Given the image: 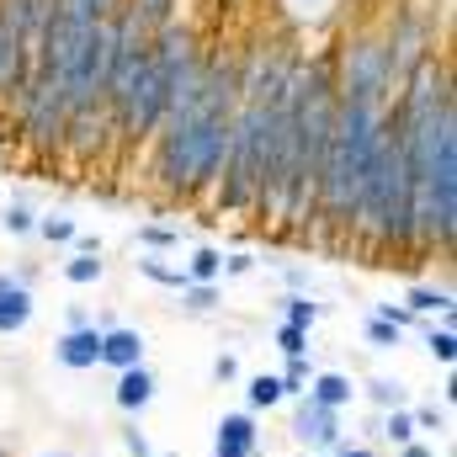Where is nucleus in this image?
Here are the masks:
<instances>
[{
    "mask_svg": "<svg viewBox=\"0 0 457 457\" xmlns=\"http://www.w3.org/2000/svg\"><path fill=\"white\" fill-rule=\"evenodd\" d=\"M239 107V59L234 54H203L197 70L181 80L165 128L154 133V181L176 197L192 203L213 192L228 154V128Z\"/></svg>",
    "mask_w": 457,
    "mask_h": 457,
    "instance_id": "f257e3e1",
    "label": "nucleus"
},
{
    "mask_svg": "<svg viewBox=\"0 0 457 457\" xmlns=\"http://www.w3.org/2000/svg\"><path fill=\"white\" fill-rule=\"evenodd\" d=\"M388 133V102H361V96H336L330 117V144H325V165H320V192H314V219L325 245L345 250L351 234V208L361 197V181L378 160V144Z\"/></svg>",
    "mask_w": 457,
    "mask_h": 457,
    "instance_id": "f03ea898",
    "label": "nucleus"
},
{
    "mask_svg": "<svg viewBox=\"0 0 457 457\" xmlns=\"http://www.w3.org/2000/svg\"><path fill=\"white\" fill-rule=\"evenodd\" d=\"M203 48H197V32L192 27H176L165 21L149 43V59L138 70V86H133V102H128V117H122V133L117 144H138V138H154L170 117V102L181 91V80L197 70Z\"/></svg>",
    "mask_w": 457,
    "mask_h": 457,
    "instance_id": "7ed1b4c3",
    "label": "nucleus"
},
{
    "mask_svg": "<svg viewBox=\"0 0 457 457\" xmlns=\"http://www.w3.org/2000/svg\"><path fill=\"white\" fill-rule=\"evenodd\" d=\"M293 442L314 447L320 457L336 453V442H345L341 410H325V404H314L309 394H303V399H293Z\"/></svg>",
    "mask_w": 457,
    "mask_h": 457,
    "instance_id": "20e7f679",
    "label": "nucleus"
},
{
    "mask_svg": "<svg viewBox=\"0 0 457 457\" xmlns=\"http://www.w3.org/2000/svg\"><path fill=\"white\" fill-rule=\"evenodd\" d=\"M261 453V426L250 410H234L213 426V457H255Z\"/></svg>",
    "mask_w": 457,
    "mask_h": 457,
    "instance_id": "39448f33",
    "label": "nucleus"
},
{
    "mask_svg": "<svg viewBox=\"0 0 457 457\" xmlns=\"http://www.w3.org/2000/svg\"><path fill=\"white\" fill-rule=\"evenodd\" d=\"M54 361L70 367V372H91V367H102V330H96V325L64 330V336L54 341Z\"/></svg>",
    "mask_w": 457,
    "mask_h": 457,
    "instance_id": "423d86ee",
    "label": "nucleus"
},
{
    "mask_svg": "<svg viewBox=\"0 0 457 457\" xmlns=\"http://www.w3.org/2000/svg\"><path fill=\"white\" fill-rule=\"evenodd\" d=\"M144 330H133V325H107L102 330V367H112V372H128V367H144Z\"/></svg>",
    "mask_w": 457,
    "mask_h": 457,
    "instance_id": "0eeeda50",
    "label": "nucleus"
},
{
    "mask_svg": "<svg viewBox=\"0 0 457 457\" xmlns=\"http://www.w3.org/2000/svg\"><path fill=\"white\" fill-rule=\"evenodd\" d=\"M154 372L149 367H128V372H117V388H112V399H117V410L122 415H144L149 404H154Z\"/></svg>",
    "mask_w": 457,
    "mask_h": 457,
    "instance_id": "6e6552de",
    "label": "nucleus"
},
{
    "mask_svg": "<svg viewBox=\"0 0 457 457\" xmlns=\"http://www.w3.org/2000/svg\"><path fill=\"white\" fill-rule=\"evenodd\" d=\"M309 399L325 404V410H351L361 394H356L351 372H314V378H309Z\"/></svg>",
    "mask_w": 457,
    "mask_h": 457,
    "instance_id": "1a4fd4ad",
    "label": "nucleus"
},
{
    "mask_svg": "<svg viewBox=\"0 0 457 457\" xmlns=\"http://www.w3.org/2000/svg\"><path fill=\"white\" fill-rule=\"evenodd\" d=\"M453 303H457L453 287H431V282H415V287L404 293V309H410L415 320H436V314L453 320Z\"/></svg>",
    "mask_w": 457,
    "mask_h": 457,
    "instance_id": "9d476101",
    "label": "nucleus"
},
{
    "mask_svg": "<svg viewBox=\"0 0 457 457\" xmlns=\"http://www.w3.org/2000/svg\"><path fill=\"white\" fill-rule=\"evenodd\" d=\"M133 266H138V277H144V282L170 287V293H181V287L192 282V277H187V266H170V261H165V255H154V250H149V255H138Z\"/></svg>",
    "mask_w": 457,
    "mask_h": 457,
    "instance_id": "9b49d317",
    "label": "nucleus"
},
{
    "mask_svg": "<svg viewBox=\"0 0 457 457\" xmlns=\"http://www.w3.org/2000/svg\"><path fill=\"white\" fill-rule=\"evenodd\" d=\"M32 325V287H16L0 298V336H21Z\"/></svg>",
    "mask_w": 457,
    "mask_h": 457,
    "instance_id": "f8f14e48",
    "label": "nucleus"
},
{
    "mask_svg": "<svg viewBox=\"0 0 457 457\" xmlns=\"http://www.w3.org/2000/svg\"><path fill=\"white\" fill-rule=\"evenodd\" d=\"M112 11H117V0H54V16H59V21H75V27L107 21Z\"/></svg>",
    "mask_w": 457,
    "mask_h": 457,
    "instance_id": "ddd939ff",
    "label": "nucleus"
},
{
    "mask_svg": "<svg viewBox=\"0 0 457 457\" xmlns=\"http://www.w3.org/2000/svg\"><path fill=\"white\" fill-rule=\"evenodd\" d=\"M282 404V383H277V372H255L250 383H245V410L255 415V410H277Z\"/></svg>",
    "mask_w": 457,
    "mask_h": 457,
    "instance_id": "4468645a",
    "label": "nucleus"
},
{
    "mask_svg": "<svg viewBox=\"0 0 457 457\" xmlns=\"http://www.w3.org/2000/svg\"><path fill=\"white\" fill-rule=\"evenodd\" d=\"M356 394H367V404H378L383 415H388V410H410V394H404L399 378H372V383L356 388Z\"/></svg>",
    "mask_w": 457,
    "mask_h": 457,
    "instance_id": "2eb2a0df",
    "label": "nucleus"
},
{
    "mask_svg": "<svg viewBox=\"0 0 457 457\" xmlns=\"http://www.w3.org/2000/svg\"><path fill=\"white\" fill-rule=\"evenodd\" d=\"M187 277H192V282H224V250L197 245L192 261H187Z\"/></svg>",
    "mask_w": 457,
    "mask_h": 457,
    "instance_id": "dca6fc26",
    "label": "nucleus"
},
{
    "mask_svg": "<svg viewBox=\"0 0 457 457\" xmlns=\"http://www.w3.org/2000/svg\"><path fill=\"white\" fill-rule=\"evenodd\" d=\"M102 277H107V261H102V255H80V250H75V255L64 261V282H75V287H96Z\"/></svg>",
    "mask_w": 457,
    "mask_h": 457,
    "instance_id": "f3484780",
    "label": "nucleus"
},
{
    "mask_svg": "<svg viewBox=\"0 0 457 457\" xmlns=\"http://www.w3.org/2000/svg\"><path fill=\"white\" fill-rule=\"evenodd\" d=\"M320 314H325V309H320V303H314L309 293H287V298H282V325L314 330V325H320Z\"/></svg>",
    "mask_w": 457,
    "mask_h": 457,
    "instance_id": "a211bd4d",
    "label": "nucleus"
},
{
    "mask_svg": "<svg viewBox=\"0 0 457 457\" xmlns=\"http://www.w3.org/2000/svg\"><path fill=\"white\" fill-rule=\"evenodd\" d=\"M309 378H314V361H309V356H287V367L277 372L282 399H303V394H309Z\"/></svg>",
    "mask_w": 457,
    "mask_h": 457,
    "instance_id": "6ab92c4d",
    "label": "nucleus"
},
{
    "mask_svg": "<svg viewBox=\"0 0 457 457\" xmlns=\"http://www.w3.org/2000/svg\"><path fill=\"white\" fill-rule=\"evenodd\" d=\"M378 436H383L388 447H410V442H420V431H415L410 410H388V415L378 420Z\"/></svg>",
    "mask_w": 457,
    "mask_h": 457,
    "instance_id": "aec40b11",
    "label": "nucleus"
},
{
    "mask_svg": "<svg viewBox=\"0 0 457 457\" xmlns=\"http://www.w3.org/2000/svg\"><path fill=\"white\" fill-rule=\"evenodd\" d=\"M426 351H431V361L453 367V361H457V330H453V320H442V325H431V330H426Z\"/></svg>",
    "mask_w": 457,
    "mask_h": 457,
    "instance_id": "412c9836",
    "label": "nucleus"
},
{
    "mask_svg": "<svg viewBox=\"0 0 457 457\" xmlns=\"http://www.w3.org/2000/svg\"><path fill=\"white\" fill-rule=\"evenodd\" d=\"M176 298H181L187 314H213V309H219V282H187Z\"/></svg>",
    "mask_w": 457,
    "mask_h": 457,
    "instance_id": "4be33fe9",
    "label": "nucleus"
},
{
    "mask_svg": "<svg viewBox=\"0 0 457 457\" xmlns=\"http://www.w3.org/2000/svg\"><path fill=\"white\" fill-rule=\"evenodd\" d=\"M32 234H43L48 245H75L80 224H75V219H64V213H48V219H37V228H32Z\"/></svg>",
    "mask_w": 457,
    "mask_h": 457,
    "instance_id": "5701e85b",
    "label": "nucleus"
},
{
    "mask_svg": "<svg viewBox=\"0 0 457 457\" xmlns=\"http://www.w3.org/2000/svg\"><path fill=\"white\" fill-rule=\"evenodd\" d=\"M367 345H372V351H399V345H404V330L388 325V320H372V314H367Z\"/></svg>",
    "mask_w": 457,
    "mask_h": 457,
    "instance_id": "b1692460",
    "label": "nucleus"
},
{
    "mask_svg": "<svg viewBox=\"0 0 457 457\" xmlns=\"http://www.w3.org/2000/svg\"><path fill=\"white\" fill-rule=\"evenodd\" d=\"M0 228H5L11 239H21V234H32V228H37V213H32L27 203H11V208L0 213Z\"/></svg>",
    "mask_w": 457,
    "mask_h": 457,
    "instance_id": "393cba45",
    "label": "nucleus"
},
{
    "mask_svg": "<svg viewBox=\"0 0 457 457\" xmlns=\"http://www.w3.org/2000/svg\"><path fill=\"white\" fill-rule=\"evenodd\" d=\"M122 5H133V11L154 27V32H160V27L170 21V11H176V0H122Z\"/></svg>",
    "mask_w": 457,
    "mask_h": 457,
    "instance_id": "a878e982",
    "label": "nucleus"
},
{
    "mask_svg": "<svg viewBox=\"0 0 457 457\" xmlns=\"http://www.w3.org/2000/svg\"><path fill=\"white\" fill-rule=\"evenodd\" d=\"M138 245H144V250H170V245H181V228L144 224V228H138Z\"/></svg>",
    "mask_w": 457,
    "mask_h": 457,
    "instance_id": "bb28decb",
    "label": "nucleus"
},
{
    "mask_svg": "<svg viewBox=\"0 0 457 457\" xmlns=\"http://www.w3.org/2000/svg\"><path fill=\"white\" fill-rule=\"evenodd\" d=\"M277 351H282V356H309V330H298V325H277Z\"/></svg>",
    "mask_w": 457,
    "mask_h": 457,
    "instance_id": "cd10ccee",
    "label": "nucleus"
},
{
    "mask_svg": "<svg viewBox=\"0 0 457 457\" xmlns=\"http://www.w3.org/2000/svg\"><path fill=\"white\" fill-rule=\"evenodd\" d=\"M410 420H415V431H447V410H436V404H420V410H410Z\"/></svg>",
    "mask_w": 457,
    "mask_h": 457,
    "instance_id": "c85d7f7f",
    "label": "nucleus"
},
{
    "mask_svg": "<svg viewBox=\"0 0 457 457\" xmlns=\"http://www.w3.org/2000/svg\"><path fill=\"white\" fill-rule=\"evenodd\" d=\"M372 320H388V325H399V330H410V325H420V320H415V314H410L404 303H378V309H372Z\"/></svg>",
    "mask_w": 457,
    "mask_h": 457,
    "instance_id": "c756f323",
    "label": "nucleus"
},
{
    "mask_svg": "<svg viewBox=\"0 0 457 457\" xmlns=\"http://www.w3.org/2000/svg\"><path fill=\"white\" fill-rule=\"evenodd\" d=\"M122 447H128V457H154V447H149V436H144L138 426H122Z\"/></svg>",
    "mask_w": 457,
    "mask_h": 457,
    "instance_id": "7c9ffc66",
    "label": "nucleus"
},
{
    "mask_svg": "<svg viewBox=\"0 0 457 457\" xmlns=\"http://www.w3.org/2000/svg\"><path fill=\"white\" fill-rule=\"evenodd\" d=\"M213 378H219V383H239V356H234V351H219V356H213Z\"/></svg>",
    "mask_w": 457,
    "mask_h": 457,
    "instance_id": "2f4dec72",
    "label": "nucleus"
},
{
    "mask_svg": "<svg viewBox=\"0 0 457 457\" xmlns=\"http://www.w3.org/2000/svg\"><path fill=\"white\" fill-rule=\"evenodd\" d=\"M255 271V255L250 250H234V255H224V277H250Z\"/></svg>",
    "mask_w": 457,
    "mask_h": 457,
    "instance_id": "473e14b6",
    "label": "nucleus"
},
{
    "mask_svg": "<svg viewBox=\"0 0 457 457\" xmlns=\"http://www.w3.org/2000/svg\"><path fill=\"white\" fill-rule=\"evenodd\" d=\"M325 457H378L367 442H336V453H325Z\"/></svg>",
    "mask_w": 457,
    "mask_h": 457,
    "instance_id": "72a5a7b5",
    "label": "nucleus"
},
{
    "mask_svg": "<svg viewBox=\"0 0 457 457\" xmlns=\"http://www.w3.org/2000/svg\"><path fill=\"white\" fill-rule=\"evenodd\" d=\"M27 277H32V271H21V277H11V271H0V298H5V293H16V287H27Z\"/></svg>",
    "mask_w": 457,
    "mask_h": 457,
    "instance_id": "f704fd0d",
    "label": "nucleus"
},
{
    "mask_svg": "<svg viewBox=\"0 0 457 457\" xmlns=\"http://www.w3.org/2000/svg\"><path fill=\"white\" fill-rule=\"evenodd\" d=\"M399 457H436L431 442H410V447H399Z\"/></svg>",
    "mask_w": 457,
    "mask_h": 457,
    "instance_id": "c9c22d12",
    "label": "nucleus"
},
{
    "mask_svg": "<svg viewBox=\"0 0 457 457\" xmlns=\"http://www.w3.org/2000/svg\"><path fill=\"white\" fill-rule=\"evenodd\" d=\"M80 325H96V320H91V314H86V309L75 303V309H70V330H80Z\"/></svg>",
    "mask_w": 457,
    "mask_h": 457,
    "instance_id": "e433bc0d",
    "label": "nucleus"
},
{
    "mask_svg": "<svg viewBox=\"0 0 457 457\" xmlns=\"http://www.w3.org/2000/svg\"><path fill=\"white\" fill-rule=\"evenodd\" d=\"M43 457H75V453H64V447H59V453H43Z\"/></svg>",
    "mask_w": 457,
    "mask_h": 457,
    "instance_id": "4c0bfd02",
    "label": "nucleus"
},
{
    "mask_svg": "<svg viewBox=\"0 0 457 457\" xmlns=\"http://www.w3.org/2000/svg\"><path fill=\"white\" fill-rule=\"evenodd\" d=\"M154 457H160V453H154Z\"/></svg>",
    "mask_w": 457,
    "mask_h": 457,
    "instance_id": "58836bf2",
    "label": "nucleus"
}]
</instances>
